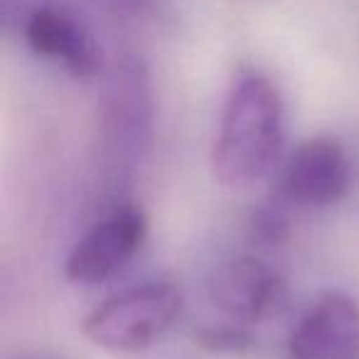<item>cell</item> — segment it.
<instances>
[{"label":"cell","mask_w":359,"mask_h":359,"mask_svg":"<svg viewBox=\"0 0 359 359\" xmlns=\"http://www.w3.org/2000/svg\"><path fill=\"white\" fill-rule=\"evenodd\" d=\"M285 140L283 101L273 81L256 69H241L226 91L212 170L224 187L254 185L271 170Z\"/></svg>","instance_id":"6da1fadb"},{"label":"cell","mask_w":359,"mask_h":359,"mask_svg":"<svg viewBox=\"0 0 359 359\" xmlns=\"http://www.w3.org/2000/svg\"><path fill=\"white\" fill-rule=\"evenodd\" d=\"M182 313V293L168 280H148L109 295L84 318V334L111 352L153 347Z\"/></svg>","instance_id":"7a4b0ae2"},{"label":"cell","mask_w":359,"mask_h":359,"mask_svg":"<svg viewBox=\"0 0 359 359\" xmlns=\"http://www.w3.org/2000/svg\"><path fill=\"white\" fill-rule=\"evenodd\" d=\"M101 130L114 170L118 177L128 175L148 148L153 130V81L140 57L123 55L114 67L104 94Z\"/></svg>","instance_id":"3957f363"},{"label":"cell","mask_w":359,"mask_h":359,"mask_svg":"<svg viewBox=\"0 0 359 359\" xmlns=\"http://www.w3.org/2000/svg\"><path fill=\"white\" fill-rule=\"evenodd\" d=\"M145 231L148 219L138 205L123 202L114 207L72 246L65 261V276L81 285L104 283L138 254Z\"/></svg>","instance_id":"277c9868"},{"label":"cell","mask_w":359,"mask_h":359,"mask_svg":"<svg viewBox=\"0 0 359 359\" xmlns=\"http://www.w3.org/2000/svg\"><path fill=\"white\" fill-rule=\"evenodd\" d=\"M352 182V165L342 143L327 135L303 140L278 177V200L298 207H330Z\"/></svg>","instance_id":"5b68a950"},{"label":"cell","mask_w":359,"mask_h":359,"mask_svg":"<svg viewBox=\"0 0 359 359\" xmlns=\"http://www.w3.org/2000/svg\"><path fill=\"white\" fill-rule=\"evenodd\" d=\"M215 305L234 323H266L288 305L283 276L256 256H236L217 269L210 283Z\"/></svg>","instance_id":"8992f818"},{"label":"cell","mask_w":359,"mask_h":359,"mask_svg":"<svg viewBox=\"0 0 359 359\" xmlns=\"http://www.w3.org/2000/svg\"><path fill=\"white\" fill-rule=\"evenodd\" d=\"M22 32L35 55L62 65L76 79H96L104 69L94 32L72 8L57 3L35 6L27 13Z\"/></svg>","instance_id":"52a82bcc"},{"label":"cell","mask_w":359,"mask_h":359,"mask_svg":"<svg viewBox=\"0 0 359 359\" xmlns=\"http://www.w3.org/2000/svg\"><path fill=\"white\" fill-rule=\"evenodd\" d=\"M290 359H359V305L325 293L308 308L288 339Z\"/></svg>","instance_id":"ba28073f"},{"label":"cell","mask_w":359,"mask_h":359,"mask_svg":"<svg viewBox=\"0 0 359 359\" xmlns=\"http://www.w3.org/2000/svg\"><path fill=\"white\" fill-rule=\"evenodd\" d=\"M195 342L210 352H244L254 344V337L244 327L224 325V327H205L195 332Z\"/></svg>","instance_id":"9c48e42d"},{"label":"cell","mask_w":359,"mask_h":359,"mask_svg":"<svg viewBox=\"0 0 359 359\" xmlns=\"http://www.w3.org/2000/svg\"><path fill=\"white\" fill-rule=\"evenodd\" d=\"M288 236V217L280 207H261L251 219V239L261 241L264 246H273L285 241Z\"/></svg>","instance_id":"30bf717a"}]
</instances>
